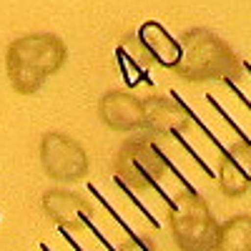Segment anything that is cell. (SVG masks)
I'll return each instance as SVG.
<instances>
[{
	"instance_id": "obj_2",
	"label": "cell",
	"mask_w": 251,
	"mask_h": 251,
	"mask_svg": "<svg viewBox=\"0 0 251 251\" xmlns=\"http://www.w3.org/2000/svg\"><path fill=\"white\" fill-rule=\"evenodd\" d=\"M181 60L174 73L188 83L208 80H239L244 75V60L236 50L208 28H188L181 33Z\"/></svg>"
},
{
	"instance_id": "obj_11",
	"label": "cell",
	"mask_w": 251,
	"mask_h": 251,
	"mask_svg": "<svg viewBox=\"0 0 251 251\" xmlns=\"http://www.w3.org/2000/svg\"><path fill=\"white\" fill-rule=\"evenodd\" d=\"M216 251H251V214H236L221 224Z\"/></svg>"
},
{
	"instance_id": "obj_17",
	"label": "cell",
	"mask_w": 251,
	"mask_h": 251,
	"mask_svg": "<svg viewBox=\"0 0 251 251\" xmlns=\"http://www.w3.org/2000/svg\"><path fill=\"white\" fill-rule=\"evenodd\" d=\"M244 71H246V73L251 75V63H249V60H244Z\"/></svg>"
},
{
	"instance_id": "obj_10",
	"label": "cell",
	"mask_w": 251,
	"mask_h": 251,
	"mask_svg": "<svg viewBox=\"0 0 251 251\" xmlns=\"http://www.w3.org/2000/svg\"><path fill=\"white\" fill-rule=\"evenodd\" d=\"M136 43L143 48L146 58L158 63L163 68H176V63L181 60V40H176L169 30L156 20H146L136 33Z\"/></svg>"
},
{
	"instance_id": "obj_9",
	"label": "cell",
	"mask_w": 251,
	"mask_h": 251,
	"mask_svg": "<svg viewBox=\"0 0 251 251\" xmlns=\"http://www.w3.org/2000/svg\"><path fill=\"white\" fill-rule=\"evenodd\" d=\"M219 188L228 199H241L251 188V141H236L221 151Z\"/></svg>"
},
{
	"instance_id": "obj_15",
	"label": "cell",
	"mask_w": 251,
	"mask_h": 251,
	"mask_svg": "<svg viewBox=\"0 0 251 251\" xmlns=\"http://www.w3.org/2000/svg\"><path fill=\"white\" fill-rule=\"evenodd\" d=\"M224 83H226V88H228V91H231V93H234V96H236V98H239V100L244 103V106H246V108L251 111V100L246 98V93H244V91H241V88L236 86V83H234V80H224Z\"/></svg>"
},
{
	"instance_id": "obj_4",
	"label": "cell",
	"mask_w": 251,
	"mask_h": 251,
	"mask_svg": "<svg viewBox=\"0 0 251 251\" xmlns=\"http://www.w3.org/2000/svg\"><path fill=\"white\" fill-rule=\"evenodd\" d=\"M169 221L181 251H216L221 224L194 186L169 199Z\"/></svg>"
},
{
	"instance_id": "obj_6",
	"label": "cell",
	"mask_w": 251,
	"mask_h": 251,
	"mask_svg": "<svg viewBox=\"0 0 251 251\" xmlns=\"http://www.w3.org/2000/svg\"><path fill=\"white\" fill-rule=\"evenodd\" d=\"M194 121V111L174 93L143 98V131L153 138H176L188 131Z\"/></svg>"
},
{
	"instance_id": "obj_8",
	"label": "cell",
	"mask_w": 251,
	"mask_h": 251,
	"mask_svg": "<svg viewBox=\"0 0 251 251\" xmlns=\"http://www.w3.org/2000/svg\"><path fill=\"white\" fill-rule=\"evenodd\" d=\"M98 121L111 131L133 133L143 131V98L131 91H106L96 106Z\"/></svg>"
},
{
	"instance_id": "obj_18",
	"label": "cell",
	"mask_w": 251,
	"mask_h": 251,
	"mask_svg": "<svg viewBox=\"0 0 251 251\" xmlns=\"http://www.w3.org/2000/svg\"><path fill=\"white\" fill-rule=\"evenodd\" d=\"M40 251H50V246L48 244H40Z\"/></svg>"
},
{
	"instance_id": "obj_14",
	"label": "cell",
	"mask_w": 251,
	"mask_h": 251,
	"mask_svg": "<svg viewBox=\"0 0 251 251\" xmlns=\"http://www.w3.org/2000/svg\"><path fill=\"white\" fill-rule=\"evenodd\" d=\"M118 251H156V249H153V244H151L149 239L136 236V239H131V241L121 244V246H118Z\"/></svg>"
},
{
	"instance_id": "obj_13",
	"label": "cell",
	"mask_w": 251,
	"mask_h": 251,
	"mask_svg": "<svg viewBox=\"0 0 251 251\" xmlns=\"http://www.w3.org/2000/svg\"><path fill=\"white\" fill-rule=\"evenodd\" d=\"M206 100H208V103H211V108H214L216 113H221V118L226 121V126H228V128H231V131H234V133L239 136V141H249V136H246V131H244V128H239V123H236V121H234L231 116H228L226 111H224V106H221V103H219V100H216L214 96H206Z\"/></svg>"
},
{
	"instance_id": "obj_5",
	"label": "cell",
	"mask_w": 251,
	"mask_h": 251,
	"mask_svg": "<svg viewBox=\"0 0 251 251\" xmlns=\"http://www.w3.org/2000/svg\"><path fill=\"white\" fill-rule=\"evenodd\" d=\"M38 156H40V166H43L46 176L60 183L83 181L91 169L86 149L73 136L60 133V131L43 133L38 146Z\"/></svg>"
},
{
	"instance_id": "obj_1",
	"label": "cell",
	"mask_w": 251,
	"mask_h": 251,
	"mask_svg": "<svg viewBox=\"0 0 251 251\" xmlns=\"http://www.w3.org/2000/svg\"><path fill=\"white\" fill-rule=\"evenodd\" d=\"M68 60V48L55 33H28L5 50L8 80L18 96H33Z\"/></svg>"
},
{
	"instance_id": "obj_16",
	"label": "cell",
	"mask_w": 251,
	"mask_h": 251,
	"mask_svg": "<svg viewBox=\"0 0 251 251\" xmlns=\"http://www.w3.org/2000/svg\"><path fill=\"white\" fill-rule=\"evenodd\" d=\"M60 234H63V239L68 241V246H71V249H75V251H83V249L75 244V239H73V234H71V231H66V228H60Z\"/></svg>"
},
{
	"instance_id": "obj_7",
	"label": "cell",
	"mask_w": 251,
	"mask_h": 251,
	"mask_svg": "<svg viewBox=\"0 0 251 251\" xmlns=\"http://www.w3.org/2000/svg\"><path fill=\"white\" fill-rule=\"evenodd\" d=\"M40 206H43L46 216L58 226V228H66V231H86L88 224H91V216H93V208L91 203L68 191V188H48V191L40 196Z\"/></svg>"
},
{
	"instance_id": "obj_3",
	"label": "cell",
	"mask_w": 251,
	"mask_h": 251,
	"mask_svg": "<svg viewBox=\"0 0 251 251\" xmlns=\"http://www.w3.org/2000/svg\"><path fill=\"white\" fill-rule=\"evenodd\" d=\"M169 166L171 161L156 146L153 136L138 133V136L126 138L118 146V151L113 156V176L123 181L128 188H133V191H156L169 203L171 196L158 186Z\"/></svg>"
},
{
	"instance_id": "obj_12",
	"label": "cell",
	"mask_w": 251,
	"mask_h": 251,
	"mask_svg": "<svg viewBox=\"0 0 251 251\" xmlns=\"http://www.w3.org/2000/svg\"><path fill=\"white\" fill-rule=\"evenodd\" d=\"M88 191H91V194L96 196V201H100V206H103V208H106V211H108V214H111V216H113V219L118 221V226L123 228V231H126V234H128V239H136V236H138V234L133 231V228H131L128 224H126V221H123V219L118 216V211H116V208H113V206H111V203H108L106 199H103V196H100V194L96 191V186H93V183H88Z\"/></svg>"
}]
</instances>
